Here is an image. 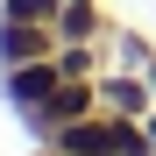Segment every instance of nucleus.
<instances>
[{
	"label": "nucleus",
	"mask_w": 156,
	"mask_h": 156,
	"mask_svg": "<svg viewBox=\"0 0 156 156\" xmlns=\"http://www.w3.org/2000/svg\"><path fill=\"white\" fill-rule=\"evenodd\" d=\"M57 21H64V36H71V43H92V0H64V14H57Z\"/></svg>",
	"instance_id": "nucleus-6"
},
{
	"label": "nucleus",
	"mask_w": 156,
	"mask_h": 156,
	"mask_svg": "<svg viewBox=\"0 0 156 156\" xmlns=\"http://www.w3.org/2000/svg\"><path fill=\"white\" fill-rule=\"evenodd\" d=\"M50 36H57V29H36V21H0V64L50 57Z\"/></svg>",
	"instance_id": "nucleus-2"
},
{
	"label": "nucleus",
	"mask_w": 156,
	"mask_h": 156,
	"mask_svg": "<svg viewBox=\"0 0 156 156\" xmlns=\"http://www.w3.org/2000/svg\"><path fill=\"white\" fill-rule=\"evenodd\" d=\"M99 92H107V107H114V114H142V99H149L156 85H135V78H114V85H99Z\"/></svg>",
	"instance_id": "nucleus-5"
},
{
	"label": "nucleus",
	"mask_w": 156,
	"mask_h": 156,
	"mask_svg": "<svg viewBox=\"0 0 156 156\" xmlns=\"http://www.w3.org/2000/svg\"><path fill=\"white\" fill-rule=\"evenodd\" d=\"M57 156H71V149H57Z\"/></svg>",
	"instance_id": "nucleus-9"
},
{
	"label": "nucleus",
	"mask_w": 156,
	"mask_h": 156,
	"mask_svg": "<svg viewBox=\"0 0 156 156\" xmlns=\"http://www.w3.org/2000/svg\"><path fill=\"white\" fill-rule=\"evenodd\" d=\"M64 0H0V21H36V29H57Z\"/></svg>",
	"instance_id": "nucleus-4"
},
{
	"label": "nucleus",
	"mask_w": 156,
	"mask_h": 156,
	"mask_svg": "<svg viewBox=\"0 0 156 156\" xmlns=\"http://www.w3.org/2000/svg\"><path fill=\"white\" fill-rule=\"evenodd\" d=\"M92 92H99V85H57V92H50L43 107H29V114H36V121H57V128H64V121H85V114H92Z\"/></svg>",
	"instance_id": "nucleus-3"
},
{
	"label": "nucleus",
	"mask_w": 156,
	"mask_h": 156,
	"mask_svg": "<svg viewBox=\"0 0 156 156\" xmlns=\"http://www.w3.org/2000/svg\"><path fill=\"white\" fill-rule=\"evenodd\" d=\"M64 85V64L57 57H29V64H7V92L21 99V107H43L50 92Z\"/></svg>",
	"instance_id": "nucleus-1"
},
{
	"label": "nucleus",
	"mask_w": 156,
	"mask_h": 156,
	"mask_svg": "<svg viewBox=\"0 0 156 156\" xmlns=\"http://www.w3.org/2000/svg\"><path fill=\"white\" fill-rule=\"evenodd\" d=\"M149 85H156V71H149Z\"/></svg>",
	"instance_id": "nucleus-8"
},
{
	"label": "nucleus",
	"mask_w": 156,
	"mask_h": 156,
	"mask_svg": "<svg viewBox=\"0 0 156 156\" xmlns=\"http://www.w3.org/2000/svg\"><path fill=\"white\" fill-rule=\"evenodd\" d=\"M149 142H156V114H149Z\"/></svg>",
	"instance_id": "nucleus-7"
}]
</instances>
